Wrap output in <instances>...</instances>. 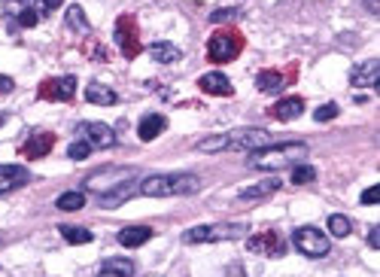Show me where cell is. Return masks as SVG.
<instances>
[{
	"instance_id": "9",
	"label": "cell",
	"mask_w": 380,
	"mask_h": 277,
	"mask_svg": "<svg viewBox=\"0 0 380 277\" xmlns=\"http://www.w3.org/2000/svg\"><path fill=\"white\" fill-rule=\"evenodd\" d=\"M247 250L250 253H262V256H283L286 253V241L274 232V228H265V232H259V235H252L250 241H247Z\"/></svg>"
},
{
	"instance_id": "1",
	"label": "cell",
	"mask_w": 380,
	"mask_h": 277,
	"mask_svg": "<svg viewBox=\"0 0 380 277\" xmlns=\"http://www.w3.org/2000/svg\"><path fill=\"white\" fill-rule=\"evenodd\" d=\"M271 143H274L271 131L244 125V129H232L225 134L204 137V141L198 143V153H256V149H265Z\"/></svg>"
},
{
	"instance_id": "28",
	"label": "cell",
	"mask_w": 380,
	"mask_h": 277,
	"mask_svg": "<svg viewBox=\"0 0 380 277\" xmlns=\"http://www.w3.org/2000/svg\"><path fill=\"white\" fill-rule=\"evenodd\" d=\"M329 232H332V238H347V235L353 232L350 216H344V213H332V216H329Z\"/></svg>"
},
{
	"instance_id": "33",
	"label": "cell",
	"mask_w": 380,
	"mask_h": 277,
	"mask_svg": "<svg viewBox=\"0 0 380 277\" xmlns=\"http://www.w3.org/2000/svg\"><path fill=\"white\" fill-rule=\"evenodd\" d=\"M237 16V9H216V13L210 16V21H228V19H235Z\"/></svg>"
},
{
	"instance_id": "16",
	"label": "cell",
	"mask_w": 380,
	"mask_h": 277,
	"mask_svg": "<svg viewBox=\"0 0 380 277\" xmlns=\"http://www.w3.org/2000/svg\"><path fill=\"white\" fill-rule=\"evenodd\" d=\"M304 113V101L302 98H283V101H277L271 107V116L274 119H280V122H292V119H298Z\"/></svg>"
},
{
	"instance_id": "26",
	"label": "cell",
	"mask_w": 380,
	"mask_h": 277,
	"mask_svg": "<svg viewBox=\"0 0 380 277\" xmlns=\"http://www.w3.org/2000/svg\"><path fill=\"white\" fill-rule=\"evenodd\" d=\"M58 211H79V207L86 204V192L83 189H71V192H64V195H58Z\"/></svg>"
},
{
	"instance_id": "10",
	"label": "cell",
	"mask_w": 380,
	"mask_h": 277,
	"mask_svg": "<svg viewBox=\"0 0 380 277\" xmlns=\"http://www.w3.org/2000/svg\"><path fill=\"white\" fill-rule=\"evenodd\" d=\"M37 95L43 101H73L76 98V76H61V79H43Z\"/></svg>"
},
{
	"instance_id": "23",
	"label": "cell",
	"mask_w": 380,
	"mask_h": 277,
	"mask_svg": "<svg viewBox=\"0 0 380 277\" xmlns=\"http://www.w3.org/2000/svg\"><path fill=\"white\" fill-rule=\"evenodd\" d=\"M98 277H134V262H128V259H107Z\"/></svg>"
},
{
	"instance_id": "22",
	"label": "cell",
	"mask_w": 380,
	"mask_h": 277,
	"mask_svg": "<svg viewBox=\"0 0 380 277\" xmlns=\"http://www.w3.org/2000/svg\"><path fill=\"white\" fill-rule=\"evenodd\" d=\"M86 101L88 104H98V107H113V104L119 101V95L113 91L110 86H101V83H91L86 89Z\"/></svg>"
},
{
	"instance_id": "36",
	"label": "cell",
	"mask_w": 380,
	"mask_h": 277,
	"mask_svg": "<svg viewBox=\"0 0 380 277\" xmlns=\"http://www.w3.org/2000/svg\"><path fill=\"white\" fill-rule=\"evenodd\" d=\"M58 4H64V0H40V13H52Z\"/></svg>"
},
{
	"instance_id": "13",
	"label": "cell",
	"mask_w": 380,
	"mask_h": 277,
	"mask_svg": "<svg viewBox=\"0 0 380 277\" xmlns=\"http://www.w3.org/2000/svg\"><path fill=\"white\" fill-rule=\"evenodd\" d=\"M31 183V171L25 165H0V195L21 189Z\"/></svg>"
},
{
	"instance_id": "32",
	"label": "cell",
	"mask_w": 380,
	"mask_h": 277,
	"mask_svg": "<svg viewBox=\"0 0 380 277\" xmlns=\"http://www.w3.org/2000/svg\"><path fill=\"white\" fill-rule=\"evenodd\" d=\"M359 201H362V204H377V201H380V186H368V189L362 192Z\"/></svg>"
},
{
	"instance_id": "29",
	"label": "cell",
	"mask_w": 380,
	"mask_h": 277,
	"mask_svg": "<svg viewBox=\"0 0 380 277\" xmlns=\"http://www.w3.org/2000/svg\"><path fill=\"white\" fill-rule=\"evenodd\" d=\"M317 180V171L310 165H292V183L295 186H307V183Z\"/></svg>"
},
{
	"instance_id": "15",
	"label": "cell",
	"mask_w": 380,
	"mask_h": 277,
	"mask_svg": "<svg viewBox=\"0 0 380 277\" xmlns=\"http://www.w3.org/2000/svg\"><path fill=\"white\" fill-rule=\"evenodd\" d=\"M52 146H55V134L43 131V134H34L31 141L21 146V156H25V158H43V156L52 153Z\"/></svg>"
},
{
	"instance_id": "4",
	"label": "cell",
	"mask_w": 380,
	"mask_h": 277,
	"mask_svg": "<svg viewBox=\"0 0 380 277\" xmlns=\"http://www.w3.org/2000/svg\"><path fill=\"white\" fill-rule=\"evenodd\" d=\"M240 52H244V34L235 28H222V31L210 34V40H207V59L213 64L235 61Z\"/></svg>"
},
{
	"instance_id": "12",
	"label": "cell",
	"mask_w": 380,
	"mask_h": 277,
	"mask_svg": "<svg viewBox=\"0 0 380 277\" xmlns=\"http://www.w3.org/2000/svg\"><path fill=\"white\" fill-rule=\"evenodd\" d=\"M198 89L207 91V95H216V98H232L235 95V86L222 71H210L198 79Z\"/></svg>"
},
{
	"instance_id": "24",
	"label": "cell",
	"mask_w": 380,
	"mask_h": 277,
	"mask_svg": "<svg viewBox=\"0 0 380 277\" xmlns=\"http://www.w3.org/2000/svg\"><path fill=\"white\" fill-rule=\"evenodd\" d=\"M67 28L71 31H76V34H88L91 31V25H88V19H86V9L79 6V4H73V6H67Z\"/></svg>"
},
{
	"instance_id": "37",
	"label": "cell",
	"mask_w": 380,
	"mask_h": 277,
	"mask_svg": "<svg viewBox=\"0 0 380 277\" xmlns=\"http://www.w3.org/2000/svg\"><path fill=\"white\" fill-rule=\"evenodd\" d=\"M365 9H368V13H380V0H365Z\"/></svg>"
},
{
	"instance_id": "18",
	"label": "cell",
	"mask_w": 380,
	"mask_h": 277,
	"mask_svg": "<svg viewBox=\"0 0 380 277\" xmlns=\"http://www.w3.org/2000/svg\"><path fill=\"white\" fill-rule=\"evenodd\" d=\"M280 189V177H268V180H262L256 183V186H247L244 192L237 195L240 201H259V198H268V195H274Z\"/></svg>"
},
{
	"instance_id": "8",
	"label": "cell",
	"mask_w": 380,
	"mask_h": 277,
	"mask_svg": "<svg viewBox=\"0 0 380 277\" xmlns=\"http://www.w3.org/2000/svg\"><path fill=\"white\" fill-rule=\"evenodd\" d=\"M232 235H247V226H198V228H189L183 241L186 244H204V241H222Z\"/></svg>"
},
{
	"instance_id": "14",
	"label": "cell",
	"mask_w": 380,
	"mask_h": 277,
	"mask_svg": "<svg viewBox=\"0 0 380 277\" xmlns=\"http://www.w3.org/2000/svg\"><path fill=\"white\" fill-rule=\"evenodd\" d=\"M380 83V61L371 59V61H362L359 67H353L350 74V86L353 89H377Z\"/></svg>"
},
{
	"instance_id": "3",
	"label": "cell",
	"mask_w": 380,
	"mask_h": 277,
	"mask_svg": "<svg viewBox=\"0 0 380 277\" xmlns=\"http://www.w3.org/2000/svg\"><path fill=\"white\" fill-rule=\"evenodd\" d=\"M307 156V143L302 141H289V143H271L265 149H256L250 153V168H259V171H280V168H289L298 165Z\"/></svg>"
},
{
	"instance_id": "21",
	"label": "cell",
	"mask_w": 380,
	"mask_h": 277,
	"mask_svg": "<svg viewBox=\"0 0 380 277\" xmlns=\"http://www.w3.org/2000/svg\"><path fill=\"white\" fill-rule=\"evenodd\" d=\"M149 52H153V59H155L158 64H174V61H180V59H183L180 46H177V43H168V40L153 43V46H149Z\"/></svg>"
},
{
	"instance_id": "7",
	"label": "cell",
	"mask_w": 380,
	"mask_h": 277,
	"mask_svg": "<svg viewBox=\"0 0 380 277\" xmlns=\"http://www.w3.org/2000/svg\"><path fill=\"white\" fill-rule=\"evenodd\" d=\"M76 134H79V141H86L91 149L116 146V131H113L110 125H103V122H83V125H76Z\"/></svg>"
},
{
	"instance_id": "11",
	"label": "cell",
	"mask_w": 380,
	"mask_h": 277,
	"mask_svg": "<svg viewBox=\"0 0 380 277\" xmlns=\"http://www.w3.org/2000/svg\"><path fill=\"white\" fill-rule=\"evenodd\" d=\"M134 192H137V177H131V180H122V183H116V186H113V189L101 192V195H98V204L103 207V211H113V207H122L125 201L131 198Z\"/></svg>"
},
{
	"instance_id": "34",
	"label": "cell",
	"mask_w": 380,
	"mask_h": 277,
	"mask_svg": "<svg viewBox=\"0 0 380 277\" xmlns=\"http://www.w3.org/2000/svg\"><path fill=\"white\" fill-rule=\"evenodd\" d=\"M368 247H374V250L380 247V226H377V223L368 228Z\"/></svg>"
},
{
	"instance_id": "5",
	"label": "cell",
	"mask_w": 380,
	"mask_h": 277,
	"mask_svg": "<svg viewBox=\"0 0 380 277\" xmlns=\"http://www.w3.org/2000/svg\"><path fill=\"white\" fill-rule=\"evenodd\" d=\"M292 244H295V250L302 253V256H310V259H319V256H326V253L332 250V241L322 235L319 228H314V226L295 228V232H292Z\"/></svg>"
},
{
	"instance_id": "35",
	"label": "cell",
	"mask_w": 380,
	"mask_h": 277,
	"mask_svg": "<svg viewBox=\"0 0 380 277\" xmlns=\"http://www.w3.org/2000/svg\"><path fill=\"white\" fill-rule=\"evenodd\" d=\"M13 89H16V83H13V79L0 74V95H9V91H13Z\"/></svg>"
},
{
	"instance_id": "17",
	"label": "cell",
	"mask_w": 380,
	"mask_h": 277,
	"mask_svg": "<svg viewBox=\"0 0 380 277\" xmlns=\"http://www.w3.org/2000/svg\"><path fill=\"white\" fill-rule=\"evenodd\" d=\"M168 129V119L165 116H158V113H146V116L140 119V125H137V137L140 141H155V137Z\"/></svg>"
},
{
	"instance_id": "27",
	"label": "cell",
	"mask_w": 380,
	"mask_h": 277,
	"mask_svg": "<svg viewBox=\"0 0 380 277\" xmlns=\"http://www.w3.org/2000/svg\"><path fill=\"white\" fill-rule=\"evenodd\" d=\"M16 21H19V25L21 28H34V25H40V19H43V13H40V9L37 6H16V16H13Z\"/></svg>"
},
{
	"instance_id": "31",
	"label": "cell",
	"mask_w": 380,
	"mask_h": 277,
	"mask_svg": "<svg viewBox=\"0 0 380 277\" xmlns=\"http://www.w3.org/2000/svg\"><path fill=\"white\" fill-rule=\"evenodd\" d=\"M335 116H338V104H322L314 119H317V122H332Z\"/></svg>"
},
{
	"instance_id": "6",
	"label": "cell",
	"mask_w": 380,
	"mask_h": 277,
	"mask_svg": "<svg viewBox=\"0 0 380 277\" xmlns=\"http://www.w3.org/2000/svg\"><path fill=\"white\" fill-rule=\"evenodd\" d=\"M116 43H119V49H122V55L125 59H137L140 55V28H137V19L134 16H119V21H116Z\"/></svg>"
},
{
	"instance_id": "30",
	"label": "cell",
	"mask_w": 380,
	"mask_h": 277,
	"mask_svg": "<svg viewBox=\"0 0 380 277\" xmlns=\"http://www.w3.org/2000/svg\"><path fill=\"white\" fill-rule=\"evenodd\" d=\"M67 156H71L73 161H86L91 156V146L86 141H73L71 146H67Z\"/></svg>"
},
{
	"instance_id": "20",
	"label": "cell",
	"mask_w": 380,
	"mask_h": 277,
	"mask_svg": "<svg viewBox=\"0 0 380 277\" xmlns=\"http://www.w3.org/2000/svg\"><path fill=\"white\" fill-rule=\"evenodd\" d=\"M149 238H153V228L149 226H128L119 232V244L122 247H143Z\"/></svg>"
},
{
	"instance_id": "38",
	"label": "cell",
	"mask_w": 380,
	"mask_h": 277,
	"mask_svg": "<svg viewBox=\"0 0 380 277\" xmlns=\"http://www.w3.org/2000/svg\"><path fill=\"white\" fill-rule=\"evenodd\" d=\"M4 122H6V113H4V110H0V125H4Z\"/></svg>"
},
{
	"instance_id": "2",
	"label": "cell",
	"mask_w": 380,
	"mask_h": 277,
	"mask_svg": "<svg viewBox=\"0 0 380 277\" xmlns=\"http://www.w3.org/2000/svg\"><path fill=\"white\" fill-rule=\"evenodd\" d=\"M137 192L146 198H168V195H198L201 180L195 174H153L137 183Z\"/></svg>"
},
{
	"instance_id": "19",
	"label": "cell",
	"mask_w": 380,
	"mask_h": 277,
	"mask_svg": "<svg viewBox=\"0 0 380 277\" xmlns=\"http://www.w3.org/2000/svg\"><path fill=\"white\" fill-rule=\"evenodd\" d=\"M286 83H289V76H283L280 71H259L256 74V89L265 91V95H274V91H280Z\"/></svg>"
},
{
	"instance_id": "25",
	"label": "cell",
	"mask_w": 380,
	"mask_h": 277,
	"mask_svg": "<svg viewBox=\"0 0 380 277\" xmlns=\"http://www.w3.org/2000/svg\"><path fill=\"white\" fill-rule=\"evenodd\" d=\"M58 232H61V238H67V244H91V232H88V228H79V226L64 223Z\"/></svg>"
}]
</instances>
